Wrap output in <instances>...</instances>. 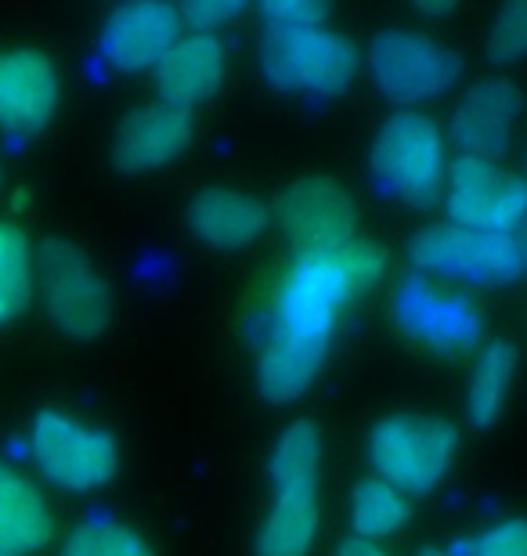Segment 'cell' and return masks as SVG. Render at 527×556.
I'll list each match as a JSON object with an SVG mask.
<instances>
[{"label":"cell","instance_id":"12","mask_svg":"<svg viewBox=\"0 0 527 556\" xmlns=\"http://www.w3.org/2000/svg\"><path fill=\"white\" fill-rule=\"evenodd\" d=\"M394 318L409 340L437 354H463L480 340V315L466 296L437 289L426 278H405L394 293Z\"/></svg>","mask_w":527,"mask_h":556},{"label":"cell","instance_id":"22","mask_svg":"<svg viewBox=\"0 0 527 556\" xmlns=\"http://www.w3.org/2000/svg\"><path fill=\"white\" fill-rule=\"evenodd\" d=\"M33 300V247L18 225L0 220V326L15 321Z\"/></svg>","mask_w":527,"mask_h":556},{"label":"cell","instance_id":"30","mask_svg":"<svg viewBox=\"0 0 527 556\" xmlns=\"http://www.w3.org/2000/svg\"><path fill=\"white\" fill-rule=\"evenodd\" d=\"M416 556H448V553H444V549H437V546H423Z\"/></svg>","mask_w":527,"mask_h":556},{"label":"cell","instance_id":"10","mask_svg":"<svg viewBox=\"0 0 527 556\" xmlns=\"http://www.w3.org/2000/svg\"><path fill=\"white\" fill-rule=\"evenodd\" d=\"M275 220L297 253H329L357 239V206L336 177H300L275 199Z\"/></svg>","mask_w":527,"mask_h":556},{"label":"cell","instance_id":"26","mask_svg":"<svg viewBox=\"0 0 527 556\" xmlns=\"http://www.w3.org/2000/svg\"><path fill=\"white\" fill-rule=\"evenodd\" d=\"M469 556H527V528L520 517H510L502 525L488 528L474 546Z\"/></svg>","mask_w":527,"mask_h":556},{"label":"cell","instance_id":"25","mask_svg":"<svg viewBox=\"0 0 527 556\" xmlns=\"http://www.w3.org/2000/svg\"><path fill=\"white\" fill-rule=\"evenodd\" d=\"M329 15H332V8L315 4V0H267V4H261V18L267 26H278V29L325 26Z\"/></svg>","mask_w":527,"mask_h":556},{"label":"cell","instance_id":"1","mask_svg":"<svg viewBox=\"0 0 527 556\" xmlns=\"http://www.w3.org/2000/svg\"><path fill=\"white\" fill-rule=\"evenodd\" d=\"M387 268V253L368 239H351L329 253H297L275 289V307L261 348H283L325 362L340 311L373 289Z\"/></svg>","mask_w":527,"mask_h":556},{"label":"cell","instance_id":"28","mask_svg":"<svg viewBox=\"0 0 527 556\" xmlns=\"http://www.w3.org/2000/svg\"><path fill=\"white\" fill-rule=\"evenodd\" d=\"M336 556H394V553L384 549V546H379V542L347 539V542H340V549H336Z\"/></svg>","mask_w":527,"mask_h":556},{"label":"cell","instance_id":"7","mask_svg":"<svg viewBox=\"0 0 527 556\" xmlns=\"http://www.w3.org/2000/svg\"><path fill=\"white\" fill-rule=\"evenodd\" d=\"M29 455L37 470L65 492H95L120 470L116 438L102 427L59 413V408H43L33 419Z\"/></svg>","mask_w":527,"mask_h":556},{"label":"cell","instance_id":"21","mask_svg":"<svg viewBox=\"0 0 527 556\" xmlns=\"http://www.w3.org/2000/svg\"><path fill=\"white\" fill-rule=\"evenodd\" d=\"M412 520V498L398 488H390L379 477H368L354 488L351 498V525L354 539L365 542H384L390 535H398Z\"/></svg>","mask_w":527,"mask_h":556},{"label":"cell","instance_id":"19","mask_svg":"<svg viewBox=\"0 0 527 556\" xmlns=\"http://www.w3.org/2000/svg\"><path fill=\"white\" fill-rule=\"evenodd\" d=\"M54 539V517L43 495L18 470L0 463V553L26 556Z\"/></svg>","mask_w":527,"mask_h":556},{"label":"cell","instance_id":"32","mask_svg":"<svg viewBox=\"0 0 527 556\" xmlns=\"http://www.w3.org/2000/svg\"><path fill=\"white\" fill-rule=\"evenodd\" d=\"M0 556H4V553H0Z\"/></svg>","mask_w":527,"mask_h":556},{"label":"cell","instance_id":"24","mask_svg":"<svg viewBox=\"0 0 527 556\" xmlns=\"http://www.w3.org/2000/svg\"><path fill=\"white\" fill-rule=\"evenodd\" d=\"M524 48H527V4L524 0H510L495 15L485 54L491 65H513L524 59Z\"/></svg>","mask_w":527,"mask_h":556},{"label":"cell","instance_id":"11","mask_svg":"<svg viewBox=\"0 0 527 556\" xmlns=\"http://www.w3.org/2000/svg\"><path fill=\"white\" fill-rule=\"evenodd\" d=\"M448 217L455 228L474 231H517L524 220V181L520 174L491 160L459 155L444 174Z\"/></svg>","mask_w":527,"mask_h":556},{"label":"cell","instance_id":"15","mask_svg":"<svg viewBox=\"0 0 527 556\" xmlns=\"http://www.w3.org/2000/svg\"><path fill=\"white\" fill-rule=\"evenodd\" d=\"M520 109V87L506 80V76L477 80L452 113V141L463 149V155L499 163L513 144Z\"/></svg>","mask_w":527,"mask_h":556},{"label":"cell","instance_id":"31","mask_svg":"<svg viewBox=\"0 0 527 556\" xmlns=\"http://www.w3.org/2000/svg\"><path fill=\"white\" fill-rule=\"evenodd\" d=\"M0 185H4V170H0Z\"/></svg>","mask_w":527,"mask_h":556},{"label":"cell","instance_id":"14","mask_svg":"<svg viewBox=\"0 0 527 556\" xmlns=\"http://www.w3.org/2000/svg\"><path fill=\"white\" fill-rule=\"evenodd\" d=\"M59 70L43 51L4 48L0 51V130L37 135L59 109Z\"/></svg>","mask_w":527,"mask_h":556},{"label":"cell","instance_id":"16","mask_svg":"<svg viewBox=\"0 0 527 556\" xmlns=\"http://www.w3.org/2000/svg\"><path fill=\"white\" fill-rule=\"evenodd\" d=\"M192 141V113H181L174 105H141L123 119L112 135L109 155L112 166L120 174L141 177L149 170H160V166L174 163L177 155L188 149Z\"/></svg>","mask_w":527,"mask_h":556},{"label":"cell","instance_id":"2","mask_svg":"<svg viewBox=\"0 0 527 556\" xmlns=\"http://www.w3.org/2000/svg\"><path fill=\"white\" fill-rule=\"evenodd\" d=\"M267 477L275 484V503L256 528L253 556H311L318 539V477H322V433L311 419L289 422L278 438Z\"/></svg>","mask_w":527,"mask_h":556},{"label":"cell","instance_id":"18","mask_svg":"<svg viewBox=\"0 0 527 556\" xmlns=\"http://www.w3.org/2000/svg\"><path fill=\"white\" fill-rule=\"evenodd\" d=\"M185 220L203 247L231 253V250H246L250 242L264 236L267 206L250 192L213 185L192 195V203L185 210Z\"/></svg>","mask_w":527,"mask_h":556},{"label":"cell","instance_id":"9","mask_svg":"<svg viewBox=\"0 0 527 556\" xmlns=\"http://www.w3.org/2000/svg\"><path fill=\"white\" fill-rule=\"evenodd\" d=\"M368 70L376 91L394 105H416L444 94L463 73L455 48L409 29H384L368 43Z\"/></svg>","mask_w":527,"mask_h":556},{"label":"cell","instance_id":"4","mask_svg":"<svg viewBox=\"0 0 527 556\" xmlns=\"http://www.w3.org/2000/svg\"><path fill=\"white\" fill-rule=\"evenodd\" d=\"M261 73L286 94L340 98L357 76V48L343 33L325 26H267L261 40Z\"/></svg>","mask_w":527,"mask_h":556},{"label":"cell","instance_id":"20","mask_svg":"<svg viewBox=\"0 0 527 556\" xmlns=\"http://www.w3.org/2000/svg\"><path fill=\"white\" fill-rule=\"evenodd\" d=\"M513 376H517V343L495 340L491 348H485L466 387V419L477 430H488L499 422L502 408H506Z\"/></svg>","mask_w":527,"mask_h":556},{"label":"cell","instance_id":"5","mask_svg":"<svg viewBox=\"0 0 527 556\" xmlns=\"http://www.w3.org/2000/svg\"><path fill=\"white\" fill-rule=\"evenodd\" d=\"M37 293L40 304L54 321V329L70 340L91 343L105 332L112 318V296L102 271L87 257V250L73 239L51 236L37 250Z\"/></svg>","mask_w":527,"mask_h":556},{"label":"cell","instance_id":"8","mask_svg":"<svg viewBox=\"0 0 527 556\" xmlns=\"http://www.w3.org/2000/svg\"><path fill=\"white\" fill-rule=\"evenodd\" d=\"M409 253L423 271L448 278V282L506 286L524 275V239L517 231L434 225L412 239Z\"/></svg>","mask_w":527,"mask_h":556},{"label":"cell","instance_id":"23","mask_svg":"<svg viewBox=\"0 0 527 556\" xmlns=\"http://www.w3.org/2000/svg\"><path fill=\"white\" fill-rule=\"evenodd\" d=\"M62 556H155V553L134 528L109 517H91L70 531Z\"/></svg>","mask_w":527,"mask_h":556},{"label":"cell","instance_id":"6","mask_svg":"<svg viewBox=\"0 0 527 556\" xmlns=\"http://www.w3.org/2000/svg\"><path fill=\"white\" fill-rule=\"evenodd\" d=\"M455 448V422L426 413H394L373 427L368 463H373L379 481H387L405 495H423L448 473Z\"/></svg>","mask_w":527,"mask_h":556},{"label":"cell","instance_id":"27","mask_svg":"<svg viewBox=\"0 0 527 556\" xmlns=\"http://www.w3.org/2000/svg\"><path fill=\"white\" fill-rule=\"evenodd\" d=\"M246 11V4H235V0H188V4L177 8L185 26H192L199 33H210V29H221L224 22L239 18Z\"/></svg>","mask_w":527,"mask_h":556},{"label":"cell","instance_id":"13","mask_svg":"<svg viewBox=\"0 0 527 556\" xmlns=\"http://www.w3.org/2000/svg\"><path fill=\"white\" fill-rule=\"evenodd\" d=\"M185 22L166 0H141L109 11L102 26V59L112 73L155 70L160 59L185 37Z\"/></svg>","mask_w":527,"mask_h":556},{"label":"cell","instance_id":"29","mask_svg":"<svg viewBox=\"0 0 527 556\" xmlns=\"http://www.w3.org/2000/svg\"><path fill=\"white\" fill-rule=\"evenodd\" d=\"M412 11H416V15H448V11H455V4L444 0V4H416Z\"/></svg>","mask_w":527,"mask_h":556},{"label":"cell","instance_id":"17","mask_svg":"<svg viewBox=\"0 0 527 556\" xmlns=\"http://www.w3.org/2000/svg\"><path fill=\"white\" fill-rule=\"evenodd\" d=\"M224 84V48L213 33L181 37L155 65V91L163 105L181 113L206 105Z\"/></svg>","mask_w":527,"mask_h":556},{"label":"cell","instance_id":"3","mask_svg":"<svg viewBox=\"0 0 527 556\" xmlns=\"http://www.w3.org/2000/svg\"><path fill=\"white\" fill-rule=\"evenodd\" d=\"M368 170L384 195L405 206H434L444 188V138L426 113L401 109L376 130Z\"/></svg>","mask_w":527,"mask_h":556}]
</instances>
